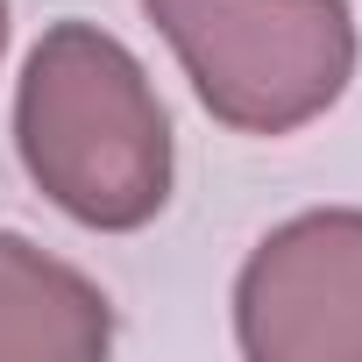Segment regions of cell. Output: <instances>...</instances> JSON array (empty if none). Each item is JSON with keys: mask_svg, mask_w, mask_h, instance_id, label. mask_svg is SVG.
Listing matches in <instances>:
<instances>
[{"mask_svg": "<svg viewBox=\"0 0 362 362\" xmlns=\"http://www.w3.org/2000/svg\"><path fill=\"white\" fill-rule=\"evenodd\" d=\"M29 177L86 228H142L170 199V121L142 64L93 22H57L15 100Z\"/></svg>", "mask_w": 362, "mask_h": 362, "instance_id": "1", "label": "cell"}, {"mask_svg": "<svg viewBox=\"0 0 362 362\" xmlns=\"http://www.w3.org/2000/svg\"><path fill=\"white\" fill-rule=\"evenodd\" d=\"M214 121L291 135L355 78L348 0H142Z\"/></svg>", "mask_w": 362, "mask_h": 362, "instance_id": "2", "label": "cell"}, {"mask_svg": "<svg viewBox=\"0 0 362 362\" xmlns=\"http://www.w3.org/2000/svg\"><path fill=\"white\" fill-rule=\"evenodd\" d=\"M235 327L256 362H362V214L284 221L235 284Z\"/></svg>", "mask_w": 362, "mask_h": 362, "instance_id": "3", "label": "cell"}, {"mask_svg": "<svg viewBox=\"0 0 362 362\" xmlns=\"http://www.w3.org/2000/svg\"><path fill=\"white\" fill-rule=\"evenodd\" d=\"M114 341V313L100 284L71 263L0 235V362H93Z\"/></svg>", "mask_w": 362, "mask_h": 362, "instance_id": "4", "label": "cell"}, {"mask_svg": "<svg viewBox=\"0 0 362 362\" xmlns=\"http://www.w3.org/2000/svg\"><path fill=\"white\" fill-rule=\"evenodd\" d=\"M0 50H8V0H0Z\"/></svg>", "mask_w": 362, "mask_h": 362, "instance_id": "5", "label": "cell"}]
</instances>
